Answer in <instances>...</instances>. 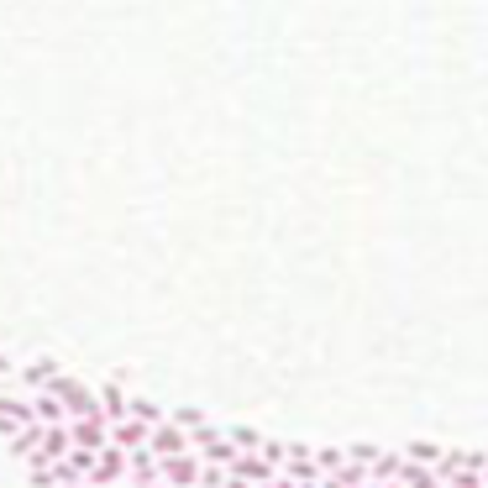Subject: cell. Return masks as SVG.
Wrapping results in <instances>:
<instances>
[{
  "label": "cell",
  "instance_id": "cell-1",
  "mask_svg": "<svg viewBox=\"0 0 488 488\" xmlns=\"http://www.w3.org/2000/svg\"><path fill=\"white\" fill-rule=\"evenodd\" d=\"M148 452H153V457H195V446H189V436L179 431V426H173V420H163V426H153V431H148Z\"/></svg>",
  "mask_w": 488,
  "mask_h": 488
},
{
  "label": "cell",
  "instance_id": "cell-2",
  "mask_svg": "<svg viewBox=\"0 0 488 488\" xmlns=\"http://www.w3.org/2000/svg\"><path fill=\"white\" fill-rule=\"evenodd\" d=\"M163 484L168 488H200V478H205V462L200 457H163Z\"/></svg>",
  "mask_w": 488,
  "mask_h": 488
},
{
  "label": "cell",
  "instance_id": "cell-3",
  "mask_svg": "<svg viewBox=\"0 0 488 488\" xmlns=\"http://www.w3.org/2000/svg\"><path fill=\"white\" fill-rule=\"evenodd\" d=\"M126 478V452H116V446H106L100 457H95V468H90V484L95 488H110Z\"/></svg>",
  "mask_w": 488,
  "mask_h": 488
},
{
  "label": "cell",
  "instance_id": "cell-4",
  "mask_svg": "<svg viewBox=\"0 0 488 488\" xmlns=\"http://www.w3.org/2000/svg\"><path fill=\"white\" fill-rule=\"evenodd\" d=\"M110 446L126 452V457H132V452H148V426H137V420H116V426H110Z\"/></svg>",
  "mask_w": 488,
  "mask_h": 488
},
{
  "label": "cell",
  "instance_id": "cell-5",
  "mask_svg": "<svg viewBox=\"0 0 488 488\" xmlns=\"http://www.w3.org/2000/svg\"><path fill=\"white\" fill-rule=\"evenodd\" d=\"M32 415H37V426H68V410H63V399L58 394H32Z\"/></svg>",
  "mask_w": 488,
  "mask_h": 488
},
{
  "label": "cell",
  "instance_id": "cell-6",
  "mask_svg": "<svg viewBox=\"0 0 488 488\" xmlns=\"http://www.w3.org/2000/svg\"><path fill=\"white\" fill-rule=\"evenodd\" d=\"M399 457H404V462H415V468H441V457H446V452H441V446H436V441H410V446H404V452H399Z\"/></svg>",
  "mask_w": 488,
  "mask_h": 488
},
{
  "label": "cell",
  "instance_id": "cell-7",
  "mask_svg": "<svg viewBox=\"0 0 488 488\" xmlns=\"http://www.w3.org/2000/svg\"><path fill=\"white\" fill-rule=\"evenodd\" d=\"M347 462H352L347 446H316V468H321V478H341Z\"/></svg>",
  "mask_w": 488,
  "mask_h": 488
},
{
  "label": "cell",
  "instance_id": "cell-8",
  "mask_svg": "<svg viewBox=\"0 0 488 488\" xmlns=\"http://www.w3.org/2000/svg\"><path fill=\"white\" fill-rule=\"evenodd\" d=\"M126 399H132V394H121L116 383H106V388H100V410H106V426L126 420Z\"/></svg>",
  "mask_w": 488,
  "mask_h": 488
},
{
  "label": "cell",
  "instance_id": "cell-9",
  "mask_svg": "<svg viewBox=\"0 0 488 488\" xmlns=\"http://www.w3.org/2000/svg\"><path fill=\"white\" fill-rule=\"evenodd\" d=\"M399 488H441V478H436L431 468H415V462H404V468H399Z\"/></svg>",
  "mask_w": 488,
  "mask_h": 488
},
{
  "label": "cell",
  "instance_id": "cell-10",
  "mask_svg": "<svg viewBox=\"0 0 488 488\" xmlns=\"http://www.w3.org/2000/svg\"><path fill=\"white\" fill-rule=\"evenodd\" d=\"M226 441H231V446H236V452H247V457H258V452H263V441H268V436L247 431V426H231V431H226Z\"/></svg>",
  "mask_w": 488,
  "mask_h": 488
},
{
  "label": "cell",
  "instance_id": "cell-11",
  "mask_svg": "<svg viewBox=\"0 0 488 488\" xmlns=\"http://www.w3.org/2000/svg\"><path fill=\"white\" fill-rule=\"evenodd\" d=\"M399 468H404V457L399 452H383L379 462H373V484H399Z\"/></svg>",
  "mask_w": 488,
  "mask_h": 488
},
{
  "label": "cell",
  "instance_id": "cell-12",
  "mask_svg": "<svg viewBox=\"0 0 488 488\" xmlns=\"http://www.w3.org/2000/svg\"><path fill=\"white\" fill-rule=\"evenodd\" d=\"M347 457H352L357 468H368V473H373V462L383 457V446H373V441H357V446H347Z\"/></svg>",
  "mask_w": 488,
  "mask_h": 488
},
{
  "label": "cell",
  "instance_id": "cell-13",
  "mask_svg": "<svg viewBox=\"0 0 488 488\" xmlns=\"http://www.w3.org/2000/svg\"><path fill=\"white\" fill-rule=\"evenodd\" d=\"M132 488H168V484H132Z\"/></svg>",
  "mask_w": 488,
  "mask_h": 488
},
{
  "label": "cell",
  "instance_id": "cell-14",
  "mask_svg": "<svg viewBox=\"0 0 488 488\" xmlns=\"http://www.w3.org/2000/svg\"><path fill=\"white\" fill-rule=\"evenodd\" d=\"M368 488H399V484H368Z\"/></svg>",
  "mask_w": 488,
  "mask_h": 488
}]
</instances>
